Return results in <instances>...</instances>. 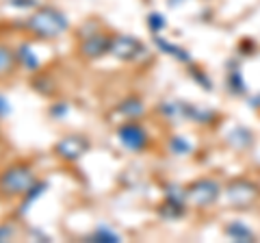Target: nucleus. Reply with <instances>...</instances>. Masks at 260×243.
Returning <instances> with one entry per match:
<instances>
[{
	"label": "nucleus",
	"mask_w": 260,
	"mask_h": 243,
	"mask_svg": "<svg viewBox=\"0 0 260 243\" xmlns=\"http://www.w3.org/2000/svg\"><path fill=\"white\" fill-rule=\"evenodd\" d=\"M26 26L35 33L37 37H44V39H52V37H59L63 31H68L70 22L68 18L61 13L52 9V7H44V9L35 11L28 18Z\"/></svg>",
	"instance_id": "1"
},
{
	"label": "nucleus",
	"mask_w": 260,
	"mask_h": 243,
	"mask_svg": "<svg viewBox=\"0 0 260 243\" xmlns=\"http://www.w3.org/2000/svg\"><path fill=\"white\" fill-rule=\"evenodd\" d=\"M35 183H37V178L28 165H11L0 176V191L5 196H22Z\"/></svg>",
	"instance_id": "2"
},
{
	"label": "nucleus",
	"mask_w": 260,
	"mask_h": 243,
	"mask_svg": "<svg viewBox=\"0 0 260 243\" xmlns=\"http://www.w3.org/2000/svg\"><path fill=\"white\" fill-rule=\"evenodd\" d=\"M89 150V139L83 135H68L54 145V152L65 161H78Z\"/></svg>",
	"instance_id": "3"
},
{
	"label": "nucleus",
	"mask_w": 260,
	"mask_h": 243,
	"mask_svg": "<svg viewBox=\"0 0 260 243\" xmlns=\"http://www.w3.org/2000/svg\"><path fill=\"white\" fill-rule=\"evenodd\" d=\"M109 52H113L121 61H130L135 59L137 54L141 52V44L137 42L135 37H128V35H115L111 39V48Z\"/></svg>",
	"instance_id": "4"
},
{
	"label": "nucleus",
	"mask_w": 260,
	"mask_h": 243,
	"mask_svg": "<svg viewBox=\"0 0 260 243\" xmlns=\"http://www.w3.org/2000/svg\"><path fill=\"white\" fill-rule=\"evenodd\" d=\"M111 48V39L102 33H93V35H87L80 44V52H83L87 59H100L102 54H107Z\"/></svg>",
	"instance_id": "5"
},
{
	"label": "nucleus",
	"mask_w": 260,
	"mask_h": 243,
	"mask_svg": "<svg viewBox=\"0 0 260 243\" xmlns=\"http://www.w3.org/2000/svg\"><path fill=\"white\" fill-rule=\"evenodd\" d=\"M117 135H119V141L124 143L128 150H141L145 145V141H148V135H145V131L141 126H137V124L121 126Z\"/></svg>",
	"instance_id": "6"
},
{
	"label": "nucleus",
	"mask_w": 260,
	"mask_h": 243,
	"mask_svg": "<svg viewBox=\"0 0 260 243\" xmlns=\"http://www.w3.org/2000/svg\"><path fill=\"white\" fill-rule=\"evenodd\" d=\"M217 185L215 183H200V185H195V187L191 189V200L195 202V204H206V202H210L215 196H217Z\"/></svg>",
	"instance_id": "7"
},
{
	"label": "nucleus",
	"mask_w": 260,
	"mask_h": 243,
	"mask_svg": "<svg viewBox=\"0 0 260 243\" xmlns=\"http://www.w3.org/2000/svg\"><path fill=\"white\" fill-rule=\"evenodd\" d=\"M15 63H18V54H15L11 48L0 46V78L7 76V74H11L13 68H15Z\"/></svg>",
	"instance_id": "8"
},
{
	"label": "nucleus",
	"mask_w": 260,
	"mask_h": 243,
	"mask_svg": "<svg viewBox=\"0 0 260 243\" xmlns=\"http://www.w3.org/2000/svg\"><path fill=\"white\" fill-rule=\"evenodd\" d=\"M18 61L28 70H39V59L35 56V52L30 50V46H26V44H22L18 48Z\"/></svg>",
	"instance_id": "9"
},
{
	"label": "nucleus",
	"mask_w": 260,
	"mask_h": 243,
	"mask_svg": "<svg viewBox=\"0 0 260 243\" xmlns=\"http://www.w3.org/2000/svg\"><path fill=\"white\" fill-rule=\"evenodd\" d=\"M89 241H100V243H115L119 241V234H115L111 228H107V226H100L91 237H89Z\"/></svg>",
	"instance_id": "10"
},
{
	"label": "nucleus",
	"mask_w": 260,
	"mask_h": 243,
	"mask_svg": "<svg viewBox=\"0 0 260 243\" xmlns=\"http://www.w3.org/2000/svg\"><path fill=\"white\" fill-rule=\"evenodd\" d=\"M46 189H48V185H46V183H35V185H32V187L26 191V200H24V204H22V210H26L30 202H32V200H37Z\"/></svg>",
	"instance_id": "11"
},
{
	"label": "nucleus",
	"mask_w": 260,
	"mask_h": 243,
	"mask_svg": "<svg viewBox=\"0 0 260 243\" xmlns=\"http://www.w3.org/2000/svg\"><path fill=\"white\" fill-rule=\"evenodd\" d=\"M119 111L121 113H126V115L128 117H137V115H139V113L143 111V107H141V102L139 100H126L124 104H121V107H119Z\"/></svg>",
	"instance_id": "12"
},
{
	"label": "nucleus",
	"mask_w": 260,
	"mask_h": 243,
	"mask_svg": "<svg viewBox=\"0 0 260 243\" xmlns=\"http://www.w3.org/2000/svg\"><path fill=\"white\" fill-rule=\"evenodd\" d=\"M148 24H150V28L154 31V33H158V31L165 26V20L160 18V13H150L148 15Z\"/></svg>",
	"instance_id": "13"
},
{
	"label": "nucleus",
	"mask_w": 260,
	"mask_h": 243,
	"mask_svg": "<svg viewBox=\"0 0 260 243\" xmlns=\"http://www.w3.org/2000/svg\"><path fill=\"white\" fill-rule=\"evenodd\" d=\"M156 44L162 48V50H165V52H169V54H176L178 56V59H186V54L184 52H180V48H174V46H169V44H165V42H162V39H156Z\"/></svg>",
	"instance_id": "14"
},
{
	"label": "nucleus",
	"mask_w": 260,
	"mask_h": 243,
	"mask_svg": "<svg viewBox=\"0 0 260 243\" xmlns=\"http://www.w3.org/2000/svg\"><path fill=\"white\" fill-rule=\"evenodd\" d=\"M13 234H15L13 226H9V224H3V226H0V241H9Z\"/></svg>",
	"instance_id": "15"
},
{
	"label": "nucleus",
	"mask_w": 260,
	"mask_h": 243,
	"mask_svg": "<svg viewBox=\"0 0 260 243\" xmlns=\"http://www.w3.org/2000/svg\"><path fill=\"white\" fill-rule=\"evenodd\" d=\"M11 113V107H9V100L5 98L3 94H0V117H5V115H9Z\"/></svg>",
	"instance_id": "16"
},
{
	"label": "nucleus",
	"mask_w": 260,
	"mask_h": 243,
	"mask_svg": "<svg viewBox=\"0 0 260 243\" xmlns=\"http://www.w3.org/2000/svg\"><path fill=\"white\" fill-rule=\"evenodd\" d=\"M65 113H68V104H56V107H52L50 109V115L52 117H59V115H65Z\"/></svg>",
	"instance_id": "17"
},
{
	"label": "nucleus",
	"mask_w": 260,
	"mask_h": 243,
	"mask_svg": "<svg viewBox=\"0 0 260 243\" xmlns=\"http://www.w3.org/2000/svg\"><path fill=\"white\" fill-rule=\"evenodd\" d=\"M11 5H15V7H32L35 5V0H11Z\"/></svg>",
	"instance_id": "18"
},
{
	"label": "nucleus",
	"mask_w": 260,
	"mask_h": 243,
	"mask_svg": "<svg viewBox=\"0 0 260 243\" xmlns=\"http://www.w3.org/2000/svg\"><path fill=\"white\" fill-rule=\"evenodd\" d=\"M174 145H176L178 150H189V145H186L184 141H180V139H174Z\"/></svg>",
	"instance_id": "19"
}]
</instances>
